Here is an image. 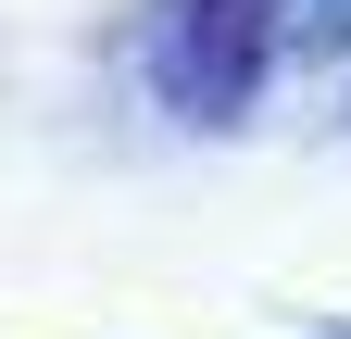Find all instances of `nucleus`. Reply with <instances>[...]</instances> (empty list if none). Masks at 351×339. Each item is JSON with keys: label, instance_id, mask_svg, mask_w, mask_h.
Wrapping results in <instances>:
<instances>
[{"label": "nucleus", "instance_id": "1", "mask_svg": "<svg viewBox=\"0 0 351 339\" xmlns=\"http://www.w3.org/2000/svg\"><path fill=\"white\" fill-rule=\"evenodd\" d=\"M263 63V0H176V101L226 113Z\"/></svg>", "mask_w": 351, "mask_h": 339}, {"label": "nucleus", "instance_id": "2", "mask_svg": "<svg viewBox=\"0 0 351 339\" xmlns=\"http://www.w3.org/2000/svg\"><path fill=\"white\" fill-rule=\"evenodd\" d=\"M301 25H314V38H351V0H301Z\"/></svg>", "mask_w": 351, "mask_h": 339}]
</instances>
